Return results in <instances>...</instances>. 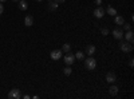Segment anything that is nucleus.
Segmentation results:
<instances>
[{
	"mask_svg": "<svg viewBox=\"0 0 134 99\" xmlns=\"http://www.w3.org/2000/svg\"><path fill=\"white\" fill-rule=\"evenodd\" d=\"M113 36H114V39L121 40L122 38H124V30H121V28H114V31H113Z\"/></svg>",
	"mask_w": 134,
	"mask_h": 99,
	"instance_id": "0eeeda50",
	"label": "nucleus"
},
{
	"mask_svg": "<svg viewBox=\"0 0 134 99\" xmlns=\"http://www.w3.org/2000/svg\"><path fill=\"white\" fill-rule=\"evenodd\" d=\"M118 90H119V89H118V87L113 84V86H111V87H110V89H109V94H110L111 96H115V95L118 94Z\"/></svg>",
	"mask_w": 134,
	"mask_h": 99,
	"instance_id": "2eb2a0df",
	"label": "nucleus"
},
{
	"mask_svg": "<svg viewBox=\"0 0 134 99\" xmlns=\"http://www.w3.org/2000/svg\"><path fill=\"white\" fill-rule=\"evenodd\" d=\"M3 12H4V7H3V4H2V3H0V15H2Z\"/></svg>",
	"mask_w": 134,
	"mask_h": 99,
	"instance_id": "5701e85b",
	"label": "nucleus"
},
{
	"mask_svg": "<svg viewBox=\"0 0 134 99\" xmlns=\"http://www.w3.org/2000/svg\"><path fill=\"white\" fill-rule=\"evenodd\" d=\"M124 38L126 39V42L133 43V42H134V34H133V31H131V30L126 31V34H124Z\"/></svg>",
	"mask_w": 134,
	"mask_h": 99,
	"instance_id": "1a4fd4ad",
	"label": "nucleus"
},
{
	"mask_svg": "<svg viewBox=\"0 0 134 99\" xmlns=\"http://www.w3.org/2000/svg\"><path fill=\"white\" fill-rule=\"evenodd\" d=\"M32 24H34V18H32L31 15H27V16L24 18V26L31 27Z\"/></svg>",
	"mask_w": 134,
	"mask_h": 99,
	"instance_id": "9b49d317",
	"label": "nucleus"
},
{
	"mask_svg": "<svg viewBox=\"0 0 134 99\" xmlns=\"http://www.w3.org/2000/svg\"><path fill=\"white\" fill-rule=\"evenodd\" d=\"M95 4L97 5H100V4H102V0H95Z\"/></svg>",
	"mask_w": 134,
	"mask_h": 99,
	"instance_id": "b1692460",
	"label": "nucleus"
},
{
	"mask_svg": "<svg viewBox=\"0 0 134 99\" xmlns=\"http://www.w3.org/2000/svg\"><path fill=\"white\" fill-rule=\"evenodd\" d=\"M115 80H117L115 72H107V75H106V82H109V83H115Z\"/></svg>",
	"mask_w": 134,
	"mask_h": 99,
	"instance_id": "6e6552de",
	"label": "nucleus"
},
{
	"mask_svg": "<svg viewBox=\"0 0 134 99\" xmlns=\"http://www.w3.org/2000/svg\"><path fill=\"white\" fill-rule=\"evenodd\" d=\"M103 15H105V9L100 7V5H98V8L94 9V18L100 19V18H103Z\"/></svg>",
	"mask_w": 134,
	"mask_h": 99,
	"instance_id": "423d86ee",
	"label": "nucleus"
},
{
	"mask_svg": "<svg viewBox=\"0 0 134 99\" xmlns=\"http://www.w3.org/2000/svg\"><path fill=\"white\" fill-rule=\"evenodd\" d=\"M55 2H57V3H64L66 0H55Z\"/></svg>",
	"mask_w": 134,
	"mask_h": 99,
	"instance_id": "393cba45",
	"label": "nucleus"
},
{
	"mask_svg": "<svg viewBox=\"0 0 134 99\" xmlns=\"http://www.w3.org/2000/svg\"><path fill=\"white\" fill-rule=\"evenodd\" d=\"M85 66H86L87 70L93 71V70H95V67H97V60H95L94 58H87V59L85 60Z\"/></svg>",
	"mask_w": 134,
	"mask_h": 99,
	"instance_id": "f257e3e1",
	"label": "nucleus"
},
{
	"mask_svg": "<svg viewBox=\"0 0 134 99\" xmlns=\"http://www.w3.org/2000/svg\"><path fill=\"white\" fill-rule=\"evenodd\" d=\"M36 2H42V0H36Z\"/></svg>",
	"mask_w": 134,
	"mask_h": 99,
	"instance_id": "cd10ccee",
	"label": "nucleus"
},
{
	"mask_svg": "<svg viewBox=\"0 0 134 99\" xmlns=\"http://www.w3.org/2000/svg\"><path fill=\"white\" fill-rule=\"evenodd\" d=\"M83 58H85V54H83L82 51H78V52L75 54V59H78V60H83Z\"/></svg>",
	"mask_w": 134,
	"mask_h": 99,
	"instance_id": "6ab92c4d",
	"label": "nucleus"
},
{
	"mask_svg": "<svg viewBox=\"0 0 134 99\" xmlns=\"http://www.w3.org/2000/svg\"><path fill=\"white\" fill-rule=\"evenodd\" d=\"M50 58L52 60H59L62 58V50H52L50 52Z\"/></svg>",
	"mask_w": 134,
	"mask_h": 99,
	"instance_id": "39448f33",
	"label": "nucleus"
},
{
	"mask_svg": "<svg viewBox=\"0 0 134 99\" xmlns=\"http://www.w3.org/2000/svg\"><path fill=\"white\" fill-rule=\"evenodd\" d=\"M119 48H121V51H124V52H131L133 51V43L121 42L119 43Z\"/></svg>",
	"mask_w": 134,
	"mask_h": 99,
	"instance_id": "f03ea898",
	"label": "nucleus"
},
{
	"mask_svg": "<svg viewBox=\"0 0 134 99\" xmlns=\"http://www.w3.org/2000/svg\"><path fill=\"white\" fill-rule=\"evenodd\" d=\"M122 26H124V30H126V31L131 30V26H130V24H122Z\"/></svg>",
	"mask_w": 134,
	"mask_h": 99,
	"instance_id": "412c9836",
	"label": "nucleus"
},
{
	"mask_svg": "<svg viewBox=\"0 0 134 99\" xmlns=\"http://www.w3.org/2000/svg\"><path fill=\"white\" fill-rule=\"evenodd\" d=\"M62 51L63 52H70L71 51V46L69 44V43H64V44L62 46Z\"/></svg>",
	"mask_w": 134,
	"mask_h": 99,
	"instance_id": "f3484780",
	"label": "nucleus"
},
{
	"mask_svg": "<svg viewBox=\"0 0 134 99\" xmlns=\"http://www.w3.org/2000/svg\"><path fill=\"white\" fill-rule=\"evenodd\" d=\"M63 60H64V63H66L67 66H71V64L75 62V55L71 54V52H66V56L63 58Z\"/></svg>",
	"mask_w": 134,
	"mask_h": 99,
	"instance_id": "7ed1b4c3",
	"label": "nucleus"
},
{
	"mask_svg": "<svg viewBox=\"0 0 134 99\" xmlns=\"http://www.w3.org/2000/svg\"><path fill=\"white\" fill-rule=\"evenodd\" d=\"M28 8V3L26 0H19V9L20 11H26Z\"/></svg>",
	"mask_w": 134,
	"mask_h": 99,
	"instance_id": "ddd939ff",
	"label": "nucleus"
},
{
	"mask_svg": "<svg viewBox=\"0 0 134 99\" xmlns=\"http://www.w3.org/2000/svg\"><path fill=\"white\" fill-rule=\"evenodd\" d=\"M8 98L9 99H19V98H21V91L19 89H12L8 92Z\"/></svg>",
	"mask_w": 134,
	"mask_h": 99,
	"instance_id": "20e7f679",
	"label": "nucleus"
},
{
	"mask_svg": "<svg viewBox=\"0 0 134 99\" xmlns=\"http://www.w3.org/2000/svg\"><path fill=\"white\" fill-rule=\"evenodd\" d=\"M48 2H51V0H48Z\"/></svg>",
	"mask_w": 134,
	"mask_h": 99,
	"instance_id": "c85d7f7f",
	"label": "nucleus"
},
{
	"mask_svg": "<svg viewBox=\"0 0 134 99\" xmlns=\"http://www.w3.org/2000/svg\"><path fill=\"white\" fill-rule=\"evenodd\" d=\"M114 23H115L117 26H122V24H125V19H124V16L115 15V16H114Z\"/></svg>",
	"mask_w": 134,
	"mask_h": 99,
	"instance_id": "9d476101",
	"label": "nucleus"
},
{
	"mask_svg": "<svg viewBox=\"0 0 134 99\" xmlns=\"http://www.w3.org/2000/svg\"><path fill=\"white\" fill-rule=\"evenodd\" d=\"M12 2H19V0H12Z\"/></svg>",
	"mask_w": 134,
	"mask_h": 99,
	"instance_id": "bb28decb",
	"label": "nucleus"
},
{
	"mask_svg": "<svg viewBox=\"0 0 134 99\" xmlns=\"http://www.w3.org/2000/svg\"><path fill=\"white\" fill-rule=\"evenodd\" d=\"M5 2V0H0V3H4Z\"/></svg>",
	"mask_w": 134,
	"mask_h": 99,
	"instance_id": "a878e982",
	"label": "nucleus"
},
{
	"mask_svg": "<svg viewBox=\"0 0 134 99\" xmlns=\"http://www.w3.org/2000/svg\"><path fill=\"white\" fill-rule=\"evenodd\" d=\"M100 32H102V35H105V36H106V35H109V30H107L106 27H103L102 30H100Z\"/></svg>",
	"mask_w": 134,
	"mask_h": 99,
	"instance_id": "aec40b11",
	"label": "nucleus"
},
{
	"mask_svg": "<svg viewBox=\"0 0 134 99\" xmlns=\"http://www.w3.org/2000/svg\"><path fill=\"white\" fill-rule=\"evenodd\" d=\"M58 5H59V3H57L55 0H51L50 4H48V9L50 11H57L58 9Z\"/></svg>",
	"mask_w": 134,
	"mask_h": 99,
	"instance_id": "4468645a",
	"label": "nucleus"
},
{
	"mask_svg": "<svg viewBox=\"0 0 134 99\" xmlns=\"http://www.w3.org/2000/svg\"><path fill=\"white\" fill-rule=\"evenodd\" d=\"M94 52H95V46L90 44V46H87V47H86V54L88 55V56H93Z\"/></svg>",
	"mask_w": 134,
	"mask_h": 99,
	"instance_id": "f8f14e48",
	"label": "nucleus"
},
{
	"mask_svg": "<svg viewBox=\"0 0 134 99\" xmlns=\"http://www.w3.org/2000/svg\"><path fill=\"white\" fill-rule=\"evenodd\" d=\"M106 12H107L109 15H111V16H115V15H117V9H115L114 7H111V5H107Z\"/></svg>",
	"mask_w": 134,
	"mask_h": 99,
	"instance_id": "dca6fc26",
	"label": "nucleus"
},
{
	"mask_svg": "<svg viewBox=\"0 0 134 99\" xmlns=\"http://www.w3.org/2000/svg\"><path fill=\"white\" fill-rule=\"evenodd\" d=\"M71 72H72V68L70 67V66H67V67H64V70H63V74H64L66 76L71 75Z\"/></svg>",
	"mask_w": 134,
	"mask_h": 99,
	"instance_id": "a211bd4d",
	"label": "nucleus"
},
{
	"mask_svg": "<svg viewBox=\"0 0 134 99\" xmlns=\"http://www.w3.org/2000/svg\"><path fill=\"white\" fill-rule=\"evenodd\" d=\"M133 66H134V60H133V58H131V59L129 60V67H130V68H133Z\"/></svg>",
	"mask_w": 134,
	"mask_h": 99,
	"instance_id": "4be33fe9",
	"label": "nucleus"
}]
</instances>
